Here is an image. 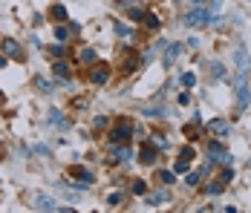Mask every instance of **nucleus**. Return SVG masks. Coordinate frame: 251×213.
<instances>
[{"label": "nucleus", "mask_w": 251, "mask_h": 213, "mask_svg": "<svg viewBox=\"0 0 251 213\" xmlns=\"http://www.w3.org/2000/svg\"><path fill=\"white\" fill-rule=\"evenodd\" d=\"M208 24H211V9L208 6H197V9H191L185 15V26H191V29H200V26H208Z\"/></svg>", "instance_id": "1"}, {"label": "nucleus", "mask_w": 251, "mask_h": 213, "mask_svg": "<svg viewBox=\"0 0 251 213\" xmlns=\"http://www.w3.org/2000/svg\"><path fill=\"white\" fill-rule=\"evenodd\" d=\"M205 130H208V133H214V136H220V139L231 136V124H228L226 118H211L208 124H205Z\"/></svg>", "instance_id": "2"}, {"label": "nucleus", "mask_w": 251, "mask_h": 213, "mask_svg": "<svg viewBox=\"0 0 251 213\" xmlns=\"http://www.w3.org/2000/svg\"><path fill=\"white\" fill-rule=\"evenodd\" d=\"M127 139H130V124H125V121H122V124H116V127L110 130V142H113V144L127 142Z\"/></svg>", "instance_id": "3"}, {"label": "nucleus", "mask_w": 251, "mask_h": 213, "mask_svg": "<svg viewBox=\"0 0 251 213\" xmlns=\"http://www.w3.org/2000/svg\"><path fill=\"white\" fill-rule=\"evenodd\" d=\"M139 159H142V165H153L156 162V144H145L142 147V153H139Z\"/></svg>", "instance_id": "4"}, {"label": "nucleus", "mask_w": 251, "mask_h": 213, "mask_svg": "<svg viewBox=\"0 0 251 213\" xmlns=\"http://www.w3.org/2000/svg\"><path fill=\"white\" fill-rule=\"evenodd\" d=\"M35 208H38V211H61V208L55 205V199H50V196H35Z\"/></svg>", "instance_id": "5"}, {"label": "nucleus", "mask_w": 251, "mask_h": 213, "mask_svg": "<svg viewBox=\"0 0 251 213\" xmlns=\"http://www.w3.org/2000/svg\"><path fill=\"white\" fill-rule=\"evenodd\" d=\"M67 173H70V176H75V179H81V182H93V173H90L87 167H81V165H73Z\"/></svg>", "instance_id": "6"}, {"label": "nucleus", "mask_w": 251, "mask_h": 213, "mask_svg": "<svg viewBox=\"0 0 251 213\" xmlns=\"http://www.w3.org/2000/svg\"><path fill=\"white\" fill-rule=\"evenodd\" d=\"M3 52H6V55H9V58H18V61H21V58H24V49L18 47V44H15V41H3Z\"/></svg>", "instance_id": "7"}, {"label": "nucleus", "mask_w": 251, "mask_h": 213, "mask_svg": "<svg viewBox=\"0 0 251 213\" xmlns=\"http://www.w3.org/2000/svg\"><path fill=\"white\" fill-rule=\"evenodd\" d=\"M168 199H171V196H168V190H156V193H151V196H148V205H153V208H156V205H165Z\"/></svg>", "instance_id": "8"}, {"label": "nucleus", "mask_w": 251, "mask_h": 213, "mask_svg": "<svg viewBox=\"0 0 251 213\" xmlns=\"http://www.w3.org/2000/svg\"><path fill=\"white\" fill-rule=\"evenodd\" d=\"M107 78H110V70L107 67H99V70H93V75H90L93 84H107Z\"/></svg>", "instance_id": "9"}, {"label": "nucleus", "mask_w": 251, "mask_h": 213, "mask_svg": "<svg viewBox=\"0 0 251 213\" xmlns=\"http://www.w3.org/2000/svg\"><path fill=\"white\" fill-rule=\"evenodd\" d=\"M182 52V44H174V47H168V52H165V67H174L176 55Z\"/></svg>", "instance_id": "10"}, {"label": "nucleus", "mask_w": 251, "mask_h": 213, "mask_svg": "<svg viewBox=\"0 0 251 213\" xmlns=\"http://www.w3.org/2000/svg\"><path fill=\"white\" fill-rule=\"evenodd\" d=\"M50 15L55 18V21H67V18H70V15H67V9H64L61 3H55V6H52V9H50Z\"/></svg>", "instance_id": "11"}, {"label": "nucleus", "mask_w": 251, "mask_h": 213, "mask_svg": "<svg viewBox=\"0 0 251 213\" xmlns=\"http://www.w3.org/2000/svg\"><path fill=\"white\" fill-rule=\"evenodd\" d=\"M78 61H81V64H93V61H96V52H93V49H81V52H78Z\"/></svg>", "instance_id": "12"}, {"label": "nucleus", "mask_w": 251, "mask_h": 213, "mask_svg": "<svg viewBox=\"0 0 251 213\" xmlns=\"http://www.w3.org/2000/svg\"><path fill=\"white\" fill-rule=\"evenodd\" d=\"M234 61H237L240 72L246 70V64H249V58H246V49H237V52H234Z\"/></svg>", "instance_id": "13"}, {"label": "nucleus", "mask_w": 251, "mask_h": 213, "mask_svg": "<svg viewBox=\"0 0 251 213\" xmlns=\"http://www.w3.org/2000/svg\"><path fill=\"white\" fill-rule=\"evenodd\" d=\"M237 101H240V110H246V107H249V90H246V87H240V90H237Z\"/></svg>", "instance_id": "14"}, {"label": "nucleus", "mask_w": 251, "mask_h": 213, "mask_svg": "<svg viewBox=\"0 0 251 213\" xmlns=\"http://www.w3.org/2000/svg\"><path fill=\"white\" fill-rule=\"evenodd\" d=\"M52 70H55V75H58V78H70V67H67L64 61H58V64H55Z\"/></svg>", "instance_id": "15"}, {"label": "nucleus", "mask_w": 251, "mask_h": 213, "mask_svg": "<svg viewBox=\"0 0 251 213\" xmlns=\"http://www.w3.org/2000/svg\"><path fill=\"white\" fill-rule=\"evenodd\" d=\"M113 159H116V162H127V159H130V150H127V147H116V150H113Z\"/></svg>", "instance_id": "16"}, {"label": "nucleus", "mask_w": 251, "mask_h": 213, "mask_svg": "<svg viewBox=\"0 0 251 213\" xmlns=\"http://www.w3.org/2000/svg\"><path fill=\"white\" fill-rule=\"evenodd\" d=\"M159 179H162V185H174V182H176V176L171 173V170H162V173H159Z\"/></svg>", "instance_id": "17"}, {"label": "nucleus", "mask_w": 251, "mask_h": 213, "mask_svg": "<svg viewBox=\"0 0 251 213\" xmlns=\"http://www.w3.org/2000/svg\"><path fill=\"white\" fill-rule=\"evenodd\" d=\"M35 87H38L41 93H52V84H50V81H44V78H38V81H35Z\"/></svg>", "instance_id": "18"}, {"label": "nucleus", "mask_w": 251, "mask_h": 213, "mask_svg": "<svg viewBox=\"0 0 251 213\" xmlns=\"http://www.w3.org/2000/svg\"><path fill=\"white\" fill-rule=\"evenodd\" d=\"M182 84H185V87H194V84H197V75H194V72H185V75H182Z\"/></svg>", "instance_id": "19"}, {"label": "nucleus", "mask_w": 251, "mask_h": 213, "mask_svg": "<svg viewBox=\"0 0 251 213\" xmlns=\"http://www.w3.org/2000/svg\"><path fill=\"white\" fill-rule=\"evenodd\" d=\"M107 205H110V208L122 205V193H110V196H107Z\"/></svg>", "instance_id": "20"}, {"label": "nucleus", "mask_w": 251, "mask_h": 213, "mask_svg": "<svg viewBox=\"0 0 251 213\" xmlns=\"http://www.w3.org/2000/svg\"><path fill=\"white\" fill-rule=\"evenodd\" d=\"M188 165H191L188 159H176V173H185V170H188Z\"/></svg>", "instance_id": "21"}, {"label": "nucleus", "mask_w": 251, "mask_h": 213, "mask_svg": "<svg viewBox=\"0 0 251 213\" xmlns=\"http://www.w3.org/2000/svg\"><path fill=\"white\" fill-rule=\"evenodd\" d=\"M133 193H139V196H145V193H148V185H145V182H136V185H133Z\"/></svg>", "instance_id": "22"}, {"label": "nucleus", "mask_w": 251, "mask_h": 213, "mask_svg": "<svg viewBox=\"0 0 251 213\" xmlns=\"http://www.w3.org/2000/svg\"><path fill=\"white\" fill-rule=\"evenodd\" d=\"M55 38H58V41H64V44H67V38H70V35H67V29H64V26H58V29H55Z\"/></svg>", "instance_id": "23"}, {"label": "nucleus", "mask_w": 251, "mask_h": 213, "mask_svg": "<svg viewBox=\"0 0 251 213\" xmlns=\"http://www.w3.org/2000/svg\"><path fill=\"white\" fill-rule=\"evenodd\" d=\"M231 179H234V173H231V167H228V170H223V176H220V182H223V185H228Z\"/></svg>", "instance_id": "24"}, {"label": "nucleus", "mask_w": 251, "mask_h": 213, "mask_svg": "<svg viewBox=\"0 0 251 213\" xmlns=\"http://www.w3.org/2000/svg\"><path fill=\"white\" fill-rule=\"evenodd\" d=\"M185 182H188L191 188H194V185H200V173H188V179H185Z\"/></svg>", "instance_id": "25"}, {"label": "nucleus", "mask_w": 251, "mask_h": 213, "mask_svg": "<svg viewBox=\"0 0 251 213\" xmlns=\"http://www.w3.org/2000/svg\"><path fill=\"white\" fill-rule=\"evenodd\" d=\"M145 24L151 26V29H156V26H159V21H156V15H145Z\"/></svg>", "instance_id": "26"}, {"label": "nucleus", "mask_w": 251, "mask_h": 213, "mask_svg": "<svg viewBox=\"0 0 251 213\" xmlns=\"http://www.w3.org/2000/svg\"><path fill=\"white\" fill-rule=\"evenodd\" d=\"M130 21H136V24L145 21V12H130Z\"/></svg>", "instance_id": "27"}, {"label": "nucleus", "mask_w": 251, "mask_h": 213, "mask_svg": "<svg viewBox=\"0 0 251 213\" xmlns=\"http://www.w3.org/2000/svg\"><path fill=\"white\" fill-rule=\"evenodd\" d=\"M179 159H188V162H191V159H194V150H191V147H185V150H182V156H179Z\"/></svg>", "instance_id": "28"}, {"label": "nucleus", "mask_w": 251, "mask_h": 213, "mask_svg": "<svg viewBox=\"0 0 251 213\" xmlns=\"http://www.w3.org/2000/svg\"><path fill=\"white\" fill-rule=\"evenodd\" d=\"M50 55H55V58H61V55H64V49H61V47H50Z\"/></svg>", "instance_id": "29"}, {"label": "nucleus", "mask_w": 251, "mask_h": 213, "mask_svg": "<svg viewBox=\"0 0 251 213\" xmlns=\"http://www.w3.org/2000/svg\"><path fill=\"white\" fill-rule=\"evenodd\" d=\"M194 3H200V0H194Z\"/></svg>", "instance_id": "30"}, {"label": "nucleus", "mask_w": 251, "mask_h": 213, "mask_svg": "<svg viewBox=\"0 0 251 213\" xmlns=\"http://www.w3.org/2000/svg\"><path fill=\"white\" fill-rule=\"evenodd\" d=\"M249 3H251V0H249Z\"/></svg>", "instance_id": "31"}]
</instances>
